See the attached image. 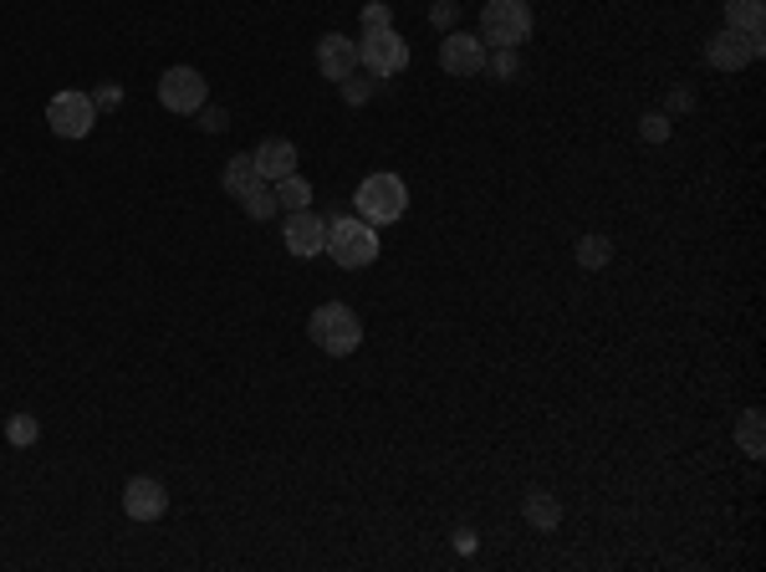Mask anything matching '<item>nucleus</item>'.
Segmentation results:
<instances>
[{
    "label": "nucleus",
    "mask_w": 766,
    "mask_h": 572,
    "mask_svg": "<svg viewBox=\"0 0 766 572\" xmlns=\"http://www.w3.org/2000/svg\"><path fill=\"white\" fill-rule=\"evenodd\" d=\"M307 338L317 343L327 358H348V352H358V343H363V317H358L353 307H342V302H327V307H317L307 317Z\"/></svg>",
    "instance_id": "obj_1"
},
{
    "label": "nucleus",
    "mask_w": 766,
    "mask_h": 572,
    "mask_svg": "<svg viewBox=\"0 0 766 572\" xmlns=\"http://www.w3.org/2000/svg\"><path fill=\"white\" fill-rule=\"evenodd\" d=\"M327 256L338 266H348V271L373 266L379 261V231L363 215H333V225H327Z\"/></svg>",
    "instance_id": "obj_2"
},
{
    "label": "nucleus",
    "mask_w": 766,
    "mask_h": 572,
    "mask_svg": "<svg viewBox=\"0 0 766 572\" xmlns=\"http://www.w3.org/2000/svg\"><path fill=\"white\" fill-rule=\"evenodd\" d=\"M353 210L369 225H394V221H404V210H409V190H404L398 175H369L353 194Z\"/></svg>",
    "instance_id": "obj_3"
},
{
    "label": "nucleus",
    "mask_w": 766,
    "mask_h": 572,
    "mask_svg": "<svg viewBox=\"0 0 766 572\" xmlns=\"http://www.w3.org/2000/svg\"><path fill=\"white\" fill-rule=\"evenodd\" d=\"M481 42L491 46H521L531 36V5L527 0H486L481 11Z\"/></svg>",
    "instance_id": "obj_4"
},
{
    "label": "nucleus",
    "mask_w": 766,
    "mask_h": 572,
    "mask_svg": "<svg viewBox=\"0 0 766 572\" xmlns=\"http://www.w3.org/2000/svg\"><path fill=\"white\" fill-rule=\"evenodd\" d=\"M358 61H363L373 77H394V72L409 67V42H404L394 26L363 31V42H358Z\"/></svg>",
    "instance_id": "obj_5"
},
{
    "label": "nucleus",
    "mask_w": 766,
    "mask_h": 572,
    "mask_svg": "<svg viewBox=\"0 0 766 572\" xmlns=\"http://www.w3.org/2000/svg\"><path fill=\"white\" fill-rule=\"evenodd\" d=\"M46 123L57 138H88L92 123H98V103H92V92H57L52 103H46Z\"/></svg>",
    "instance_id": "obj_6"
},
{
    "label": "nucleus",
    "mask_w": 766,
    "mask_h": 572,
    "mask_svg": "<svg viewBox=\"0 0 766 572\" xmlns=\"http://www.w3.org/2000/svg\"><path fill=\"white\" fill-rule=\"evenodd\" d=\"M159 103L169 113H200L210 103V82L205 72H194V67H169L159 77Z\"/></svg>",
    "instance_id": "obj_7"
},
{
    "label": "nucleus",
    "mask_w": 766,
    "mask_h": 572,
    "mask_svg": "<svg viewBox=\"0 0 766 572\" xmlns=\"http://www.w3.org/2000/svg\"><path fill=\"white\" fill-rule=\"evenodd\" d=\"M327 225L323 215H312V210H292L286 225H281V246L292 250L296 261H312V256H323L327 250Z\"/></svg>",
    "instance_id": "obj_8"
},
{
    "label": "nucleus",
    "mask_w": 766,
    "mask_h": 572,
    "mask_svg": "<svg viewBox=\"0 0 766 572\" xmlns=\"http://www.w3.org/2000/svg\"><path fill=\"white\" fill-rule=\"evenodd\" d=\"M762 52V31H716L710 36V46H706V57H710V67L716 72H741L746 61Z\"/></svg>",
    "instance_id": "obj_9"
},
{
    "label": "nucleus",
    "mask_w": 766,
    "mask_h": 572,
    "mask_svg": "<svg viewBox=\"0 0 766 572\" xmlns=\"http://www.w3.org/2000/svg\"><path fill=\"white\" fill-rule=\"evenodd\" d=\"M440 67L450 77H481L486 72V42H481V36H465V31H444Z\"/></svg>",
    "instance_id": "obj_10"
},
{
    "label": "nucleus",
    "mask_w": 766,
    "mask_h": 572,
    "mask_svg": "<svg viewBox=\"0 0 766 572\" xmlns=\"http://www.w3.org/2000/svg\"><path fill=\"white\" fill-rule=\"evenodd\" d=\"M123 512H128V521H159L169 512V491L154 475H133L123 485Z\"/></svg>",
    "instance_id": "obj_11"
},
{
    "label": "nucleus",
    "mask_w": 766,
    "mask_h": 572,
    "mask_svg": "<svg viewBox=\"0 0 766 572\" xmlns=\"http://www.w3.org/2000/svg\"><path fill=\"white\" fill-rule=\"evenodd\" d=\"M317 72H323L327 82H342L348 72H358V42H348V36H338V31H327L323 42H317Z\"/></svg>",
    "instance_id": "obj_12"
},
{
    "label": "nucleus",
    "mask_w": 766,
    "mask_h": 572,
    "mask_svg": "<svg viewBox=\"0 0 766 572\" xmlns=\"http://www.w3.org/2000/svg\"><path fill=\"white\" fill-rule=\"evenodd\" d=\"M251 159H256V175H261L266 184H277V179L296 175V144H292V138H266Z\"/></svg>",
    "instance_id": "obj_13"
},
{
    "label": "nucleus",
    "mask_w": 766,
    "mask_h": 572,
    "mask_svg": "<svg viewBox=\"0 0 766 572\" xmlns=\"http://www.w3.org/2000/svg\"><path fill=\"white\" fill-rule=\"evenodd\" d=\"M221 184H225V194H230V200H246V194L261 184V175H256V159H251V154H236V159L225 164Z\"/></svg>",
    "instance_id": "obj_14"
},
{
    "label": "nucleus",
    "mask_w": 766,
    "mask_h": 572,
    "mask_svg": "<svg viewBox=\"0 0 766 572\" xmlns=\"http://www.w3.org/2000/svg\"><path fill=\"white\" fill-rule=\"evenodd\" d=\"M521 516H527L537 531H557L562 521V501L557 496H547V491H531L527 501H521Z\"/></svg>",
    "instance_id": "obj_15"
},
{
    "label": "nucleus",
    "mask_w": 766,
    "mask_h": 572,
    "mask_svg": "<svg viewBox=\"0 0 766 572\" xmlns=\"http://www.w3.org/2000/svg\"><path fill=\"white\" fill-rule=\"evenodd\" d=\"M736 445H741V450H746L752 460H762V456H766V419H762V410H746V414H741Z\"/></svg>",
    "instance_id": "obj_16"
},
{
    "label": "nucleus",
    "mask_w": 766,
    "mask_h": 572,
    "mask_svg": "<svg viewBox=\"0 0 766 572\" xmlns=\"http://www.w3.org/2000/svg\"><path fill=\"white\" fill-rule=\"evenodd\" d=\"M766 0H725V26L731 31H762Z\"/></svg>",
    "instance_id": "obj_17"
},
{
    "label": "nucleus",
    "mask_w": 766,
    "mask_h": 572,
    "mask_svg": "<svg viewBox=\"0 0 766 572\" xmlns=\"http://www.w3.org/2000/svg\"><path fill=\"white\" fill-rule=\"evenodd\" d=\"M608 261H613V240H608V235H583V240H577V266H583V271H604Z\"/></svg>",
    "instance_id": "obj_18"
},
{
    "label": "nucleus",
    "mask_w": 766,
    "mask_h": 572,
    "mask_svg": "<svg viewBox=\"0 0 766 572\" xmlns=\"http://www.w3.org/2000/svg\"><path fill=\"white\" fill-rule=\"evenodd\" d=\"M271 190H277V205H286V215H292V210H307V205H312V184H307L302 175L277 179Z\"/></svg>",
    "instance_id": "obj_19"
},
{
    "label": "nucleus",
    "mask_w": 766,
    "mask_h": 572,
    "mask_svg": "<svg viewBox=\"0 0 766 572\" xmlns=\"http://www.w3.org/2000/svg\"><path fill=\"white\" fill-rule=\"evenodd\" d=\"M240 205H246V215H251V221H271V215H277V190H271V184H266V179H261V184H256V190L251 194H246V200H240Z\"/></svg>",
    "instance_id": "obj_20"
},
{
    "label": "nucleus",
    "mask_w": 766,
    "mask_h": 572,
    "mask_svg": "<svg viewBox=\"0 0 766 572\" xmlns=\"http://www.w3.org/2000/svg\"><path fill=\"white\" fill-rule=\"evenodd\" d=\"M5 440H11L15 450H31V445L42 440V425H36V419H31V414H15L11 425H5Z\"/></svg>",
    "instance_id": "obj_21"
},
{
    "label": "nucleus",
    "mask_w": 766,
    "mask_h": 572,
    "mask_svg": "<svg viewBox=\"0 0 766 572\" xmlns=\"http://www.w3.org/2000/svg\"><path fill=\"white\" fill-rule=\"evenodd\" d=\"M342 98H348V108H363L373 98V82L369 77H358V72H348L342 77Z\"/></svg>",
    "instance_id": "obj_22"
},
{
    "label": "nucleus",
    "mask_w": 766,
    "mask_h": 572,
    "mask_svg": "<svg viewBox=\"0 0 766 572\" xmlns=\"http://www.w3.org/2000/svg\"><path fill=\"white\" fill-rule=\"evenodd\" d=\"M200 128H205V133H225V128H230V113L215 108V103H205V108H200Z\"/></svg>",
    "instance_id": "obj_23"
},
{
    "label": "nucleus",
    "mask_w": 766,
    "mask_h": 572,
    "mask_svg": "<svg viewBox=\"0 0 766 572\" xmlns=\"http://www.w3.org/2000/svg\"><path fill=\"white\" fill-rule=\"evenodd\" d=\"M379 26H394V11L383 0H373V5H363V31H379Z\"/></svg>",
    "instance_id": "obj_24"
},
{
    "label": "nucleus",
    "mask_w": 766,
    "mask_h": 572,
    "mask_svg": "<svg viewBox=\"0 0 766 572\" xmlns=\"http://www.w3.org/2000/svg\"><path fill=\"white\" fill-rule=\"evenodd\" d=\"M639 133H644L649 144H664V138H669V117H664V113H649L644 123H639Z\"/></svg>",
    "instance_id": "obj_25"
},
{
    "label": "nucleus",
    "mask_w": 766,
    "mask_h": 572,
    "mask_svg": "<svg viewBox=\"0 0 766 572\" xmlns=\"http://www.w3.org/2000/svg\"><path fill=\"white\" fill-rule=\"evenodd\" d=\"M455 15H460V5H455V0H435V11H429V21H435V26H440V31H450V26H455Z\"/></svg>",
    "instance_id": "obj_26"
},
{
    "label": "nucleus",
    "mask_w": 766,
    "mask_h": 572,
    "mask_svg": "<svg viewBox=\"0 0 766 572\" xmlns=\"http://www.w3.org/2000/svg\"><path fill=\"white\" fill-rule=\"evenodd\" d=\"M92 103H98V108H119L123 103V88H119V82H108V88L92 92Z\"/></svg>",
    "instance_id": "obj_27"
},
{
    "label": "nucleus",
    "mask_w": 766,
    "mask_h": 572,
    "mask_svg": "<svg viewBox=\"0 0 766 572\" xmlns=\"http://www.w3.org/2000/svg\"><path fill=\"white\" fill-rule=\"evenodd\" d=\"M496 77H516V46H502V57H496Z\"/></svg>",
    "instance_id": "obj_28"
},
{
    "label": "nucleus",
    "mask_w": 766,
    "mask_h": 572,
    "mask_svg": "<svg viewBox=\"0 0 766 572\" xmlns=\"http://www.w3.org/2000/svg\"><path fill=\"white\" fill-rule=\"evenodd\" d=\"M690 103H695V98H690V92H685V88H679L675 98H669V113H690Z\"/></svg>",
    "instance_id": "obj_29"
}]
</instances>
